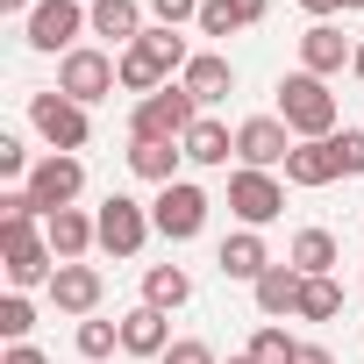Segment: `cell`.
I'll list each match as a JSON object with an SVG mask.
<instances>
[{
  "instance_id": "16",
  "label": "cell",
  "mask_w": 364,
  "mask_h": 364,
  "mask_svg": "<svg viewBox=\"0 0 364 364\" xmlns=\"http://www.w3.org/2000/svg\"><path fill=\"white\" fill-rule=\"evenodd\" d=\"M215 264H222V279H236V286H257V279L272 272V250H264V236H257V229H236V236H222Z\"/></svg>"
},
{
  "instance_id": "39",
  "label": "cell",
  "mask_w": 364,
  "mask_h": 364,
  "mask_svg": "<svg viewBox=\"0 0 364 364\" xmlns=\"http://www.w3.org/2000/svg\"><path fill=\"white\" fill-rule=\"evenodd\" d=\"M350 72H357V79H364V43H357V58H350Z\"/></svg>"
},
{
  "instance_id": "9",
  "label": "cell",
  "mask_w": 364,
  "mask_h": 364,
  "mask_svg": "<svg viewBox=\"0 0 364 364\" xmlns=\"http://www.w3.org/2000/svg\"><path fill=\"white\" fill-rule=\"evenodd\" d=\"M29 129H36L50 150H72V157H79V150H86V136H93L86 107H79V100H65L58 86H50V93H29Z\"/></svg>"
},
{
  "instance_id": "31",
  "label": "cell",
  "mask_w": 364,
  "mask_h": 364,
  "mask_svg": "<svg viewBox=\"0 0 364 364\" xmlns=\"http://www.w3.org/2000/svg\"><path fill=\"white\" fill-rule=\"evenodd\" d=\"M336 157H343V178H364V129H336Z\"/></svg>"
},
{
  "instance_id": "28",
  "label": "cell",
  "mask_w": 364,
  "mask_h": 364,
  "mask_svg": "<svg viewBox=\"0 0 364 364\" xmlns=\"http://www.w3.org/2000/svg\"><path fill=\"white\" fill-rule=\"evenodd\" d=\"M343 314V286L336 279H307L300 286V321H336Z\"/></svg>"
},
{
  "instance_id": "3",
  "label": "cell",
  "mask_w": 364,
  "mask_h": 364,
  "mask_svg": "<svg viewBox=\"0 0 364 364\" xmlns=\"http://www.w3.org/2000/svg\"><path fill=\"white\" fill-rule=\"evenodd\" d=\"M0 264H8V286L29 293V286H50L58 279V250L43 236V222H0Z\"/></svg>"
},
{
  "instance_id": "10",
  "label": "cell",
  "mask_w": 364,
  "mask_h": 364,
  "mask_svg": "<svg viewBox=\"0 0 364 364\" xmlns=\"http://www.w3.org/2000/svg\"><path fill=\"white\" fill-rule=\"evenodd\" d=\"M86 193V164L72 157V150H43L36 157V171H29V200H36V215L50 222L58 208H72Z\"/></svg>"
},
{
  "instance_id": "12",
  "label": "cell",
  "mask_w": 364,
  "mask_h": 364,
  "mask_svg": "<svg viewBox=\"0 0 364 364\" xmlns=\"http://www.w3.org/2000/svg\"><path fill=\"white\" fill-rule=\"evenodd\" d=\"M286 157H293V129H286L279 114H250V122H236V164L272 171V164H286Z\"/></svg>"
},
{
  "instance_id": "18",
  "label": "cell",
  "mask_w": 364,
  "mask_h": 364,
  "mask_svg": "<svg viewBox=\"0 0 364 364\" xmlns=\"http://www.w3.org/2000/svg\"><path fill=\"white\" fill-rule=\"evenodd\" d=\"M343 178V157H336V136H321V143H293V157H286V186H336Z\"/></svg>"
},
{
  "instance_id": "7",
  "label": "cell",
  "mask_w": 364,
  "mask_h": 364,
  "mask_svg": "<svg viewBox=\"0 0 364 364\" xmlns=\"http://www.w3.org/2000/svg\"><path fill=\"white\" fill-rule=\"evenodd\" d=\"M114 86H122V65H114L107 50L79 43V50H65V58H58V93H65V100L93 107V100H107Z\"/></svg>"
},
{
  "instance_id": "32",
  "label": "cell",
  "mask_w": 364,
  "mask_h": 364,
  "mask_svg": "<svg viewBox=\"0 0 364 364\" xmlns=\"http://www.w3.org/2000/svg\"><path fill=\"white\" fill-rule=\"evenodd\" d=\"M29 150H22V136H0V178H22V186H29Z\"/></svg>"
},
{
  "instance_id": "17",
  "label": "cell",
  "mask_w": 364,
  "mask_h": 364,
  "mask_svg": "<svg viewBox=\"0 0 364 364\" xmlns=\"http://www.w3.org/2000/svg\"><path fill=\"white\" fill-rule=\"evenodd\" d=\"M100 293H107V279L93 272V264H58V279H50V300H58V314H100Z\"/></svg>"
},
{
  "instance_id": "29",
  "label": "cell",
  "mask_w": 364,
  "mask_h": 364,
  "mask_svg": "<svg viewBox=\"0 0 364 364\" xmlns=\"http://www.w3.org/2000/svg\"><path fill=\"white\" fill-rule=\"evenodd\" d=\"M293 350H300V343H293L279 321H264V328L250 336V357H257V364H293Z\"/></svg>"
},
{
  "instance_id": "14",
  "label": "cell",
  "mask_w": 364,
  "mask_h": 364,
  "mask_svg": "<svg viewBox=\"0 0 364 364\" xmlns=\"http://www.w3.org/2000/svg\"><path fill=\"white\" fill-rule=\"evenodd\" d=\"M350 58H357V43H350L336 22H307V36H300V72L328 79V72H343Z\"/></svg>"
},
{
  "instance_id": "20",
  "label": "cell",
  "mask_w": 364,
  "mask_h": 364,
  "mask_svg": "<svg viewBox=\"0 0 364 364\" xmlns=\"http://www.w3.org/2000/svg\"><path fill=\"white\" fill-rule=\"evenodd\" d=\"M178 164H186V143H150V136H129V171L150 178V186H171Z\"/></svg>"
},
{
  "instance_id": "13",
  "label": "cell",
  "mask_w": 364,
  "mask_h": 364,
  "mask_svg": "<svg viewBox=\"0 0 364 364\" xmlns=\"http://www.w3.org/2000/svg\"><path fill=\"white\" fill-rule=\"evenodd\" d=\"M178 86H186V93H193V107L208 114L215 100H229V93H236V65H229L222 50H193V65L178 72Z\"/></svg>"
},
{
  "instance_id": "5",
  "label": "cell",
  "mask_w": 364,
  "mask_h": 364,
  "mask_svg": "<svg viewBox=\"0 0 364 364\" xmlns=\"http://www.w3.org/2000/svg\"><path fill=\"white\" fill-rule=\"evenodd\" d=\"M86 29H93V15L79 8V0H36V15L22 22V43L43 50V58H65V50H79Z\"/></svg>"
},
{
  "instance_id": "37",
  "label": "cell",
  "mask_w": 364,
  "mask_h": 364,
  "mask_svg": "<svg viewBox=\"0 0 364 364\" xmlns=\"http://www.w3.org/2000/svg\"><path fill=\"white\" fill-rule=\"evenodd\" d=\"M293 364H336V350H328V343H300V350H293Z\"/></svg>"
},
{
  "instance_id": "8",
  "label": "cell",
  "mask_w": 364,
  "mask_h": 364,
  "mask_svg": "<svg viewBox=\"0 0 364 364\" xmlns=\"http://www.w3.org/2000/svg\"><path fill=\"white\" fill-rule=\"evenodd\" d=\"M229 215H236L243 229L279 222V215H286V178H279V171H250V164H236V171H229Z\"/></svg>"
},
{
  "instance_id": "27",
  "label": "cell",
  "mask_w": 364,
  "mask_h": 364,
  "mask_svg": "<svg viewBox=\"0 0 364 364\" xmlns=\"http://www.w3.org/2000/svg\"><path fill=\"white\" fill-rule=\"evenodd\" d=\"M114 350H122V321H100V314H86V321H79V357H86V364H107Z\"/></svg>"
},
{
  "instance_id": "33",
  "label": "cell",
  "mask_w": 364,
  "mask_h": 364,
  "mask_svg": "<svg viewBox=\"0 0 364 364\" xmlns=\"http://www.w3.org/2000/svg\"><path fill=\"white\" fill-rule=\"evenodd\" d=\"M157 29H178V22H200V0H150Z\"/></svg>"
},
{
  "instance_id": "23",
  "label": "cell",
  "mask_w": 364,
  "mask_h": 364,
  "mask_svg": "<svg viewBox=\"0 0 364 364\" xmlns=\"http://www.w3.org/2000/svg\"><path fill=\"white\" fill-rule=\"evenodd\" d=\"M272 0H200V36H236V29H257Z\"/></svg>"
},
{
  "instance_id": "25",
  "label": "cell",
  "mask_w": 364,
  "mask_h": 364,
  "mask_svg": "<svg viewBox=\"0 0 364 364\" xmlns=\"http://www.w3.org/2000/svg\"><path fill=\"white\" fill-rule=\"evenodd\" d=\"M143 300L164 307V314L186 307V300H193V272H186V264H150V272H143Z\"/></svg>"
},
{
  "instance_id": "19",
  "label": "cell",
  "mask_w": 364,
  "mask_h": 364,
  "mask_svg": "<svg viewBox=\"0 0 364 364\" xmlns=\"http://www.w3.org/2000/svg\"><path fill=\"white\" fill-rule=\"evenodd\" d=\"M122 350H129V357H164V350H171V314L150 307V300L129 307V314H122Z\"/></svg>"
},
{
  "instance_id": "38",
  "label": "cell",
  "mask_w": 364,
  "mask_h": 364,
  "mask_svg": "<svg viewBox=\"0 0 364 364\" xmlns=\"http://www.w3.org/2000/svg\"><path fill=\"white\" fill-rule=\"evenodd\" d=\"M0 15H22V22H29V15H36V0H0Z\"/></svg>"
},
{
  "instance_id": "36",
  "label": "cell",
  "mask_w": 364,
  "mask_h": 364,
  "mask_svg": "<svg viewBox=\"0 0 364 364\" xmlns=\"http://www.w3.org/2000/svg\"><path fill=\"white\" fill-rule=\"evenodd\" d=\"M0 364H50L36 343H8V357H0Z\"/></svg>"
},
{
  "instance_id": "34",
  "label": "cell",
  "mask_w": 364,
  "mask_h": 364,
  "mask_svg": "<svg viewBox=\"0 0 364 364\" xmlns=\"http://www.w3.org/2000/svg\"><path fill=\"white\" fill-rule=\"evenodd\" d=\"M157 364H215V350H208L200 336H178V343H171V350H164Z\"/></svg>"
},
{
  "instance_id": "22",
  "label": "cell",
  "mask_w": 364,
  "mask_h": 364,
  "mask_svg": "<svg viewBox=\"0 0 364 364\" xmlns=\"http://www.w3.org/2000/svg\"><path fill=\"white\" fill-rule=\"evenodd\" d=\"M300 286H307V279H300L293 264H272V272L250 286V300H257L264 321H279V314H300Z\"/></svg>"
},
{
  "instance_id": "40",
  "label": "cell",
  "mask_w": 364,
  "mask_h": 364,
  "mask_svg": "<svg viewBox=\"0 0 364 364\" xmlns=\"http://www.w3.org/2000/svg\"><path fill=\"white\" fill-rule=\"evenodd\" d=\"M229 364H257V357H250V350H243V357H229Z\"/></svg>"
},
{
  "instance_id": "6",
  "label": "cell",
  "mask_w": 364,
  "mask_h": 364,
  "mask_svg": "<svg viewBox=\"0 0 364 364\" xmlns=\"http://www.w3.org/2000/svg\"><path fill=\"white\" fill-rule=\"evenodd\" d=\"M208 193L193 186V178H171V186H157V200H150V222H157V236L164 243H193L200 229H208Z\"/></svg>"
},
{
  "instance_id": "11",
  "label": "cell",
  "mask_w": 364,
  "mask_h": 364,
  "mask_svg": "<svg viewBox=\"0 0 364 364\" xmlns=\"http://www.w3.org/2000/svg\"><path fill=\"white\" fill-rule=\"evenodd\" d=\"M93 222H100V250H107V257H136V250L150 243V229H157V222H150V208H143V200H129V193H107Z\"/></svg>"
},
{
  "instance_id": "4",
  "label": "cell",
  "mask_w": 364,
  "mask_h": 364,
  "mask_svg": "<svg viewBox=\"0 0 364 364\" xmlns=\"http://www.w3.org/2000/svg\"><path fill=\"white\" fill-rule=\"evenodd\" d=\"M200 122V107H193V93L186 86H164V93H150V100H136V114H129V136H150V143H186V129Z\"/></svg>"
},
{
  "instance_id": "26",
  "label": "cell",
  "mask_w": 364,
  "mask_h": 364,
  "mask_svg": "<svg viewBox=\"0 0 364 364\" xmlns=\"http://www.w3.org/2000/svg\"><path fill=\"white\" fill-rule=\"evenodd\" d=\"M229 150H236V136H229L215 114H200V122L186 129V164H229Z\"/></svg>"
},
{
  "instance_id": "24",
  "label": "cell",
  "mask_w": 364,
  "mask_h": 364,
  "mask_svg": "<svg viewBox=\"0 0 364 364\" xmlns=\"http://www.w3.org/2000/svg\"><path fill=\"white\" fill-rule=\"evenodd\" d=\"M86 15H93V36H107V43H122V50L143 36V8H136V0H93Z\"/></svg>"
},
{
  "instance_id": "35",
  "label": "cell",
  "mask_w": 364,
  "mask_h": 364,
  "mask_svg": "<svg viewBox=\"0 0 364 364\" xmlns=\"http://www.w3.org/2000/svg\"><path fill=\"white\" fill-rule=\"evenodd\" d=\"M300 8H307V15H314V22H328V15H336V8H343V15H350V8H364V0H300Z\"/></svg>"
},
{
  "instance_id": "15",
  "label": "cell",
  "mask_w": 364,
  "mask_h": 364,
  "mask_svg": "<svg viewBox=\"0 0 364 364\" xmlns=\"http://www.w3.org/2000/svg\"><path fill=\"white\" fill-rule=\"evenodd\" d=\"M43 236H50V250H58V264H86V250L100 243V222H93L86 208H58V215L43 222Z\"/></svg>"
},
{
  "instance_id": "2",
  "label": "cell",
  "mask_w": 364,
  "mask_h": 364,
  "mask_svg": "<svg viewBox=\"0 0 364 364\" xmlns=\"http://www.w3.org/2000/svg\"><path fill=\"white\" fill-rule=\"evenodd\" d=\"M279 122L293 129V143H321V136H336V93H328V79H314V72H286V79H279Z\"/></svg>"
},
{
  "instance_id": "21",
  "label": "cell",
  "mask_w": 364,
  "mask_h": 364,
  "mask_svg": "<svg viewBox=\"0 0 364 364\" xmlns=\"http://www.w3.org/2000/svg\"><path fill=\"white\" fill-rule=\"evenodd\" d=\"M286 264H293L300 279H328V272L343 264V250H336V236H328V229H300V236L286 243Z\"/></svg>"
},
{
  "instance_id": "1",
  "label": "cell",
  "mask_w": 364,
  "mask_h": 364,
  "mask_svg": "<svg viewBox=\"0 0 364 364\" xmlns=\"http://www.w3.org/2000/svg\"><path fill=\"white\" fill-rule=\"evenodd\" d=\"M114 65H122V93L150 100V93L171 86V72H186V65H193V50H186V36H178V29H143Z\"/></svg>"
},
{
  "instance_id": "30",
  "label": "cell",
  "mask_w": 364,
  "mask_h": 364,
  "mask_svg": "<svg viewBox=\"0 0 364 364\" xmlns=\"http://www.w3.org/2000/svg\"><path fill=\"white\" fill-rule=\"evenodd\" d=\"M29 328H36V307H29L22 293H8V300H0V336H8V343H29Z\"/></svg>"
}]
</instances>
